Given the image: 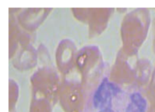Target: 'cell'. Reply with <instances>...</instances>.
<instances>
[{"instance_id": "cell-1", "label": "cell", "mask_w": 155, "mask_h": 112, "mask_svg": "<svg viewBox=\"0 0 155 112\" xmlns=\"http://www.w3.org/2000/svg\"><path fill=\"white\" fill-rule=\"evenodd\" d=\"M120 92L119 88L114 84L109 83L107 78H104L98 86L93 96V104L96 108L104 109L111 107L112 95Z\"/></svg>"}, {"instance_id": "cell-2", "label": "cell", "mask_w": 155, "mask_h": 112, "mask_svg": "<svg viewBox=\"0 0 155 112\" xmlns=\"http://www.w3.org/2000/svg\"><path fill=\"white\" fill-rule=\"evenodd\" d=\"M146 101L139 92H134L130 95V102L126 108V112H145Z\"/></svg>"}, {"instance_id": "cell-3", "label": "cell", "mask_w": 155, "mask_h": 112, "mask_svg": "<svg viewBox=\"0 0 155 112\" xmlns=\"http://www.w3.org/2000/svg\"><path fill=\"white\" fill-rule=\"evenodd\" d=\"M99 112H115L114 110H112L111 107H109V108H104V109H101Z\"/></svg>"}]
</instances>
